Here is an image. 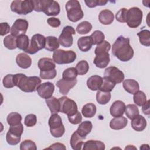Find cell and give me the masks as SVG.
Wrapping results in <instances>:
<instances>
[{
    "mask_svg": "<svg viewBox=\"0 0 150 150\" xmlns=\"http://www.w3.org/2000/svg\"><path fill=\"white\" fill-rule=\"evenodd\" d=\"M112 53L122 62H128L134 56V50L130 45L128 38L120 36L117 38L112 47Z\"/></svg>",
    "mask_w": 150,
    "mask_h": 150,
    "instance_id": "cell-1",
    "label": "cell"
},
{
    "mask_svg": "<svg viewBox=\"0 0 150 150\" xmlns=\"http://www.w3.org/2000/svg\"><path fill=\"white\" fill-rule=\"evenodd\" d=\"M13 81L15 86L26 93L35 91L42 82L41 79L38 76L27 77L23 73L13 74Z\"/></svg>",
    "mask_w": 150,
    "mask_h": 150,
    "instance_id": "cell-2",
    "label": "cell"
},
{
    "mask_svg": "<svg viewBox=\"0 0 150 150\" xmlns=\"http://www.w3.org/2000/svg\"><path fill=\"white\" fill-rule=\"evenodd\" d=\"M67 16L69 21L76 22L81 19L84 16L80 2L77 0L68 1L65 5Z\"/></svg>",
    "mask_w": 150,
    "mask_h": 150,
    "instance_id": "cell-3",
    "label": "cell"
},
{
    "mask_svg": "<svg viewBox=\"0 0 150 150\" xmlns=\"http://www.w3.org/2000/svg\"><path fill=\"white\" fill-rule=\"evenodd\" d=\"M49 125L50 134L53 137L60 138L63 135L65 128L62 120L57 113L52 114L49 119Z\"/></svg>",
    "mask_w": 150,
    "mask_h": 150,
    "instance_id": "cell-4",
    "label": "cell"
},
{
    "mask_svg": "<svg viewBox=\"0 0 150 150\" xmlns=\"http://www.w3.org/2000/svg\"><path fill=\"white\" fill-rule=\"evenodd\" d=\"M76 59V54L73 50L57 49L53 52V60L58 64L71 63Z\"/></svg>",
    "mask_w": 150,
    "mask_h": 150,
    "instance_id": "cell-5",
    "label": "cell"
},
{
    "mask_svg": "<svg viewBox=\"0 0 150 150\" xmlns=\"http://www.w3.org/2000/svg\"><path fill=\"white\" fill-rule=\"evenodd\" d=\"M11 9L12 12L19 15H27L32 12L34 8L33 1H13L11 4Z\"/></svg>",
    "mask_w": 150,
    "mask_h": 150,
    "instance_id": "cell-6",
    "label": "cell"
},
{
    "mask_svg": "<svg viewBox=\"0 0 150 150\" xmlns=\"http://www.w3.org/2000/svg\"><path fill=\"white\" fill-rule=\"evenodd\" d=\"M142 19V12L138 7H132L128 9L126 16V23L131 28L138 27Z\"/></svg>",
    "mask_w": 150,
    "mask_h": 150,
    "instance_id": "cell-7",
    "label": "cell"
},
{
    "mask_svg": "<svg viewBox=\"0 0 150 150\" xmlns=\"http://www.w3.org/2000/svg\"><path fill=\"white\" fill-rule=\"evenodd\" d=\"M30 42L29 46L25 52L30 54H33L45 48L46 38L41 34H35L32 36Z\"/></svg>",
    "mask_w": 150,
    "mask_h": 150,
    "instance_id": "cell-8",
    "label": "cell"
},
{
    "mask_svg": "<svg viewBox=\"0 0 150 150\" xmlns=\"http://www.w3.org/2000/svg\"><path fill=\"white\" fill-rule=\"evenodd\" d=\"M103 78L116 84L121 83L124 80V74L117 67L110 66L105 69Z\"/></svg>",
    "mask_w": 150,
    "mask_h": 150,
    "instance_id": "cell-9",
    "label": "cell"
},
{
    "mask_svg": "<svg viewBox=\"0 0 150 150\" xmlns=\"http://www.w3.org/2000/svg\"><path fill=\"white\" fill-rule=\"evenodd\" d=\"M60 101V112L67 114V115H71L76 113L77 110V105L76 103L68 98L66 96H63L59 98Z\"/></svg>",
    "mask_w": 150,
    "mask_h": 150,
    "instance_id": "cell-10",
    "label": "cell"
},
{
    "mask_svg": "<svg viewBox=\"0 0 150 150\" xmlns=\"http://www.w3.org/2000/svg\"><path fill=\"white\" fill-rule=\"evenodd\" d=\"M75 34L76 31L72 26H64L59 37V43L65 47H69L71 46L73 43V38L72 35Z\"/></svg>",
    "mask_w": 150,
    "mask_h": 150,
    "instance_id": "cell-11",
    "label": "cell"
},
{
    "mask_svg": "<svg viewBox=\"0 0 150 150\" xmlns=\"http://www.w3.org/2000/svg\"><path fill=\"white\" fill-rule=\"evenodd\" d=\"M29 26V23L26 19H16L11 28V35L18 37V36L25 34Z\"/></svg>",
    "mask_w": 150,
    "mask_h": 150,
    "instance_id": "cell-12",
    "label": "cell"
},
{
    "mask_svg": "<svg viewBox=\"0 0 150 150\" xmlns=\"http://www.w3.org/2000/svg\"><path fill=\"white\" fill-rule=\"evenodd\" d=\"M54 90V85L51 82H45L38 86L36 91L39 96L45 100L50 98Z\"/></svg>",
    "mask_w": 150,
    "mask_h": 150,
    "instance_id": "cell-13",
    "label": "cell"
},
{
    "mask_svg": "<svg viewBox=\"0 0 150 150\" xmlns=\"http://www.w3.org/2000/svg\"><path fill=\"white\" fill-rule=\"evenodd\" d=\"M77 80H66L60 79L56 83V86L59 88V92L63 95H67L69 91L77 84Z\"/></svg>",
    "mask_w": 150,
    "mask_h": 150,
    "instance_id": "cell-14",
    "label": "cell"
},
{
    "mask_svg": "<svg viewBox=\"0 0 150 150\" xmlns=\"http://www.w3.org/2000/svg\"><path fill=\"white\" fill-rule=\"evenodd\" d=\"M125 109V103L121 100H117L112 104L110 109V112L113 117H118L122 116Z\"/></svg>",
    "mask_w": 150,
    "mask_h": 150,
    "instance_id": "cell-15",
    "label": "cell"
},
{
    "mask_svg": "<svg viewBox=\"0 0 150 150\" xmlns=\"http://www.w3.org/2000/svg\"><path fill=\"white\" fill-rule=\"evenodd\" d=\"M38 67L40 71H49L55 69L56 64L53 60L48 57H43L38 61Z\"/></svg>",
    "mask_w": 150,
    "mask_h": 150,
    "instance_id": "cell-16",
    "label": "cell"
},
{
    "mask_svg": "<svg viewBox=\"0 0 150 150\" xmlns=\"http://www.w3.org/2000/svg\"><path fill=\"white\" fill-rule=\"evenodd\" d=\"M110 61V54L108 53V52H106L96 54V56L94 59L93 63L96 67L103 69L108 66Z\"/></svg>",
    "mask_w": 150,
    "mask_h": 150,
    "instance_id": "cell-17",
    "label": "cell"
},
{
    "mask_svg": "<svg viewBox=\"0 0 150 150\" xmlns=\"http://www.w3.org/2000/svg\"><path fill=\"white\" fill-rule=\"evenodd\" d=\"M132 128L136 131H142L146 127V121L145 118L141 115H138L131 120Z\"/></svg>",
    "mask_w": 150,
    "mask_h": 150,
    "instance_id": "cell-18",
    "label": "cell"
},
{
    "mask_svg": "<svg viewBox=\"0 0 150 150\" xmlns=\"http://www.w3.org/2000/svg\"><path fill=\"white\" fill-rule=\"evenodd\" d=\"M16 62L19 67L22 69H28L32 64L30 57L24 53H21L16 56Z\"/></svg>",
    "mask_w": 150,
    "mask_h": 150,
    "instance_id": "cell-19",
    "label": "cell"
},
{
    "mask_svg": "<svg viewBox=\"0 0 150 150\" xmlns=\"http://www.w3.org/2000/svg\"><path fill=\"white\" fill-rule=\"evenodd\" d=\"M103 83V78L98 75H93L90 77L87 81L88 88L92 91H96L100 88Z\"/></svg>",
    "mask_w": 150,
    "mask_h": 150,
    "instance_id": "cell-20",
    "label": "cell"
},
{
    "mask_svg": "<svg viewBox=\"0 0 150 150\" xmlns=\"http://www.w3.org/2000/svg\"><path fill=\"white\" fill-rule=\"evenodd\" d=\"M93 40L90 36H83L80 38L77 41V46L81 52H87L91 49L93 46Z\"/></svg>",
    "mask_w": 150,
    "mask_h": 150,
    "instance_id": "cell-21",
    "label": "cell"
},
{
    "mask_svg": "<svg viewBox=\"0 0 150 150\" xmlns=\"http://www.w3.org/2000/svg\"><path fill=\"white\" fill-rule=\"evenodd\" d=\"M127 124V119L123 116H121L112 118L110 122V127L112 129L119 130L124 128Z\"/></svg>",
    "mask_w": 150,
    "mask_h": 150,
    "instance_id": "cell-22",
    "label": "cell"
},
{
    "mask_svg": "<svg viewBox=\"0 0 150 150\" xmlns=\"http://www.w3.org/2000/svg\"><path fill=\"white\" fill-rule=\"evenodd\" d=\"M114 19V16L113 13L108 9H104L101 11L98 15V20L100 22L105 25L112 23Z\"/></svg>",
    "mask_w": 150,
    "mask_h": 150,
    "instance_id": "cell-23",
    "label": "cell"
},
{
    "mask_svg": "<svg viewBox=\"0 0 150 150\" xmlns=\"http://www.w3.org/2000/svg\"><path fill=\"white\" fill-rule=\"evenodd\" d=\"M122 86L127 92L131 94H134L139 89L138 83L134 79H126L124 80Z\"/></svg>",
    "mask_w": 150,
    "mask_h": 150,
    "instance_id": "cell-24",
    "label": "cell"
},
{
    "mask_svg": "<svg viewBox=\"0 0 150 150\" xmlns=\"http://www.w3.org/2000/svg\"><path fill=\"white\" fill-rule=\"evenodd\" d=\"M105 144L98 140H88L83 144V150H104Z\"/></svg>",
    "mask_w": 150,
    "mask_h": 150,
    "instance_id": "cell-25",
    "label": "cell"
},
{
    "mask_svg": "<svg viewBox=\"0 0 150 150\" xmlns=\"http://www.w3.org/2000/svg\"><path fill=\"white\" fill-rule=\"evenodd\" d=\"M85 138L81 137L76 131L71 136L70 143L73 149L80 150L82 149V146L84 144L83 140Z\"/></svg>",
    "mask_w": 150,
    "mask_h": 150,
    "instance_id": "cell-26",
    "label": "cell"
},
{
    "mask_svg": "<svg viewBox=\"0 0 150 150\" xmlns=\"http://www.w3.org/2000/svg\"><path fill=\"white\" fill-rule=\"evenodd\" d=\"M93 124L90 121H85L80 122L76 131L81 137L86 138V136L91 132Z\"/></svg>",
    "mask_w": 150,
    "mask_h": 150,
    "instance_id": "cell-27",
    "label": "cell"
},
{
    "mask_svg": "<svg viewBox=\"0 0 150 150\" xmlns=\"http://www.w3.org/2000/svg\"><path fill=\"white\" fill-rule=\"evenodd\" d=\"M60 8L57 1L50 0L46 9L43 12L47 16H56L59 14Z\"/></svg>",
    "mask_w": 150,
    "mask_h": 150,
    "instance_id": "cell-28",
    "label": "cell"
},
{
    "mask_svg": "<svg viewBox=\"0 0 150 150\" xmlns=\"http://www.w3.org/2000/svg\"><path fill=\"white\" fill-rule=\"evenodd\" d=\"M60 46L59 39L53 36H49L46 38V43L45 49L50 52H54L57 50Z\"/></svg>",
    "mask_w": 150,
    "mask_h": 150,
    "instance_id": "cell-29",
    "label": "cell"
},
{
    "mask_svg": "<svg viewBox=\"0 0 150 150\" xmlns=\"http://www.w3.org/2000/svg\"><path fill=\"white\" fill-rule=\"evenodd\" d=\"M46 103L52 114H56L60 112V101L55 97L52 96L50 98L46 99Z\"/></svg>",
    "mask_w": 150,
    "mask_h": 150,
    "instance_id": "cell-30",
    "label": "cell"
},
{
    "mask_svg": "<svg viewBox=\"0 0 150 150\" xmlns=\"http://www.w3.org/2000/svg\"><path fill=\"white\" fill-rule=\"evenodd\" d=\"M96 106L94 104L89 103L85 104L81 110L83 115L86 118H92L96 113Z\"/></svg>",
    "mask_w": 150,
    "mask_h": 150,
    "instance_id": "cell-31",
    "label": "cell"
},
{
    "mask_svg": "<svg viewBox=\"0 0 150 150\" xmlns=\"http://www.w3.org/2000/svg\"><path fill=\"white\" fill-rule=\"evenodd\" d=\"M16 44L17 47L24 52L29 46V39L28 36L25 35H21L16 38Z\"/></svg>",
    "mask_w": 150,
    "mask_h": 150,
    "instance_id": "cell-32",
    "label": "cell"
},
{
    "mask_svg": "<svg viewBox=\"0 0 150 150\" xmlns=\"http://www.w3.org/2000/svg\"><path fill=\"white\" fill-rule=\"evenodd\" d=\"M111 97L110 92H105L98 90L96 93V100L97 103L101 105L108 103Z\"/></svg>",
    "mask_w": 150,
    "mask_h": 150,
    "instance_id": "cell-33",
    "label": "cell"
},
{
    "mask_svg": "<svg viewBox=\"0 0 150 150\" xmlns=\"http://www.w3.org/2000/svg\"><path fill=\"white\" fill-rule=\"evenodd\" d=\"M139 42L145 46H150V31L149 30H142L137 33Z\"/></svg>",
    "mask_w": 150,
    "mask_h": 150,
    "instance_id": "cell-34",
    "label": "cell"
},
{
    "mask_svg": "<svg viewBox=\"0 0 150 150\" xmlns=\"http://www.w3.org/2000/svg\"><path fill=\"white\" fill-rule=\"evenodd\" d=\"M126 116L130 120H132L139 115V110L135 104H128L125 106V111Z\"/></svg>",
    "mask_w": 150,
    "mask_h": 150,
    "instance_id": "cell-35",
    "label": "cell"
},
{
    "mask_svg": "<svg viewBox=\"0 0 150 150\" xmlns=\"http://www.w3.org/2000/svg\"><path fill=\"white\" fill-rule=\"evenodd\" d=\"M6 121L8 124L10 126L15 125L17 124H19L22 121V116L20 114L16 112H12L9 113L6 118Z\"/></svg>",
    "mask_w": 150,
    "mask_h": 150,
    "instance_id": "cell-36",
    "label": "cell"
},
{
    "mask_svg": "<svg viewBox=\"0 0 150 150\" xmlns=\"http://www.w3.org/2000/svg\"><path fill=\"white\" fill-rule=\"evenodd\" d=\"M16 38L12 35H9L4 39V45L9 50H13L17 47Z\"/></svg>",
    "mask_w": 150,
    "mask_h": 150,
    "instance_id": "cell-37",
    "label": "cell"
},
{
    "mask_svg": "<svg viewBox=\"0 0 150 150\" xmlns=\"http://www.w3.org/2000/svg\"><path fill=\"white\" fill-rule=\"evenodd\" d=\"M77 72L75 67H69L66 69L62 74L63 79L66 80H74L76 79Z\"/></svg>",
    "mask_w": 150,
    "mask_h": 150,
    "instance_id": "cell-38",
    "label": "cell"
},
{
    "mask_svg": "<svg viewBox=\"0 0 150 150\" xmlns=\"http://www.w3.org/2000/svg\"><path fill=\"white\" fill-rule=\"evenodd\" d=\"M92 29L91 24L88 21H83L79 23L76 28L77 32L81 35H84L89 33Z\"/></svg>",
    "mask_w": 150,
    "mask_h": 150,
    "instance_id": "cell-39",
    "label": "cell"
},
{
    "mask_svg": "<svg viewBox=\"0 0 150 150\" xmlns=\"http://www.w3.org/2000/svg\"><path fill=\"white\" fill-rule=\"evenodd\" d=\"M134 102L138 106H142L146 102V96L142 91H137L134 94Z\"/></svg>",
    "mask_w": 150,
    "mask_h": 150,
    "instance_id": "cell-40",
    "label": "cell"
},
{
    "mask_svg": "<svg viewBox=\"0 0 150 150\" xmlns=\"http://www.w3.org/2000/svg\"><path fill=\"white\" fill-rule=\"evenodd\" d=\"M50 0H33L34 8L36 12H44Z\"/></svg>",
    "mask_w": 150,
    "mask_h": 150,
    "instance_id": "cell-41",
    "label": "cell"
},
{
    "mask_svg": "<svg viewBox=\"0 0 150 150\" xmlns=\"http://www.w3.org/2000/svg\"><path fill=\"white\" fill-rule=\"evenodd\" d=\"M76 69L79 75H84L89 70V65L87 61L81 60L76 64Z\"/></svg>",
    "mask_w": 150,
    "mask_h": 150,
    "instance_id": "cell-42",
    "label": "cell"
},
{
    "mask_svg": "<svg viewBox=\"0 0 150 150\" xmlns=\"http://www.w3.org/2000/svg\"><path fill=\"white\" fill-rule=\"evenodd\" d=\"M111 48V45L106 40H104L101 43L97 45L94 50V53L96 54L108 52Z\"/></svg>",
    "mask_w": 150,
    "mask_h": 150,
    "instance_id": "cell-43",
    "label": "cell"
},
{
    "mask_svg": "<svg viewBox=\"0 0 150 150\" xmlns=\"http://www.w3.org/2000/svg\"><path fill=\"white\" fill-rule=\"evenodd\" d=\"M90 37L93 40V45H98L104 40V34L100 30H95L91 35Z\"/></svg>",
    "mask_w": 150,
    "mask_h": 150,
    "instance_id": "cell-44",
    "label": "cell"
},
{
    "mask_svg": "<svg viewBox=\"0 0 150 150\" xmlns=\"http://www.w3.org/2000/svg\"><path fill=\"white\" fill-rule=\"evenodd\" d=\"M21 150H36V144L32 140L26 139L20 144Z\"/></svg>",
    "mask_w": 150,
    "mask_h": 150,
    "instance_id": "cell-45",
    "label": "cell"
},
{
    "mask_svg": "<svg viewBox=\"0 0 150 150\" xmlns=\"http://www.w3.org/2000/svg\"><path fill=\"white\" fill-rule=\"evenodd\" d=\"M6 140L8 144L11 145H16L21 141V136H17L8 132L6 135Z\"/></svg>",
    "mask_w": 150,
    "mask_h": 150,
    "instance_id": "cell-46",
    "label": "cell"
},
{
    "mask_svg": "<svg viewBox=\"0 0 150 150\" xmlns=\"http://www.w3.org/2000/svg\"><path fill=\"white\" fill-rule=\"evenodd\" d=\"M115 84L106 79L103 78V83L100 90L105 92H110L114 88Z\"/></svg>",
    "mask_w": 150,
    "mask_h": 150,
    "instance_id": "cell-47",
    "label": "cell"
},
{
    "mask_svg": "<svg viewBox=\"0 0 150 150\" xmlns=\"http://www.w3.org/2000/svg\"><path fill=\"white\" fill-rule=\"evenodd\" d=\"M2 83L4 87L11 88L15 86L13 81V74H7L2 80Z\"/></svg>",
    "mask_w": 150,
    "mask_h": 150,
    "instance_id": "cell-48",
    "label": "cell"
},
{
    "mask_svg": "<svg viewBox=\"0 0 150 150\" xmlns=\"http://www.w3.org/2000/svg\"><path fill=\"white\" fill-rule=\"evenodd\" d=\"M8 131L13 135H15L17 136H21V135L23 132V124L21 122L19 124L13 125V126H10Z\"/></svg>",
    "mask_w": 150,
    "mask_h": 150,
    "instance_id": "cell-49",
    "label": "cell"
},
{
    "mask_svg": "<svg viewBox=\"0 0 150 150\" xmlns=\"http://www.w3.org/2000/svg\"><path fill=\"white\" fill-rule=\"evenodd\" d=\"M37 122V117L36 115L33 114H30L27 115L24 120V124L26 127H31L34 126Z\"/></svg>",
    "mask_w": 150,
    "mask_h": 150,
    "instance_id": "cell-50",
    "label": "cell"
},
{
    "mask_svg": "<svg viewBox=\"0 0 150 150\" xmlns=\"http://www.w3.org/2000/svg\"><path fill=\"white\" fill-rule=\"evenodd\" d=\"M67 117L69 122L73 124H80L82 121V115L78 111L71 115H68Z\"/></svg>",
    "mask_w": 150,
    "mask_h": 150,
    "instance_id": "cell-51",
    "label": "cell"
},
{
    "mask_svg": "<svg viewBox=\"0 0 150 150\" xmlns=\"http://www.w3.org/2000/svg\"><path fill=\"white\" fill-rule=\"evenodd\" d=\"M128 9L123 8L120 9L115 15V18L117 21L121 23H125L126 22V16Z\"/></svg>",
    "mask_w": 150,
    "mask_h": 150,
    "instance_id": "cell-52",
    "label": "cell"
},
{
    "mask_svg": "<svg viewBox=\"0 0 150 150\" xmlns=\"http://www.w3.org/2000/svg\"><path fill=\"white\" fill-rule=\"evenodd\" d=\"M86 5L89 8H94L97 6L105 5L107 3V1L105 0H88L84 1Z\"/></svg>",
    "mask_w": 150,
    "mask_h": 150,
    "instance_id": "cell-53",
    "label": "cell"
},
{
    "mask_svg": "<svg viewBox=\"0 0 150 150\" xmlns=\"http://www.w3.org/2000/svg\"><path fill=\"white\" fill-rule=\"evenodd\" d=\"M57 74L56 69L49 71H40V77L42 79H53Z\"/></svg>",
    "mask_w": 150,
    "mask_h": 150,
    "instance_id": "cell-54",
    "label": "cell"
},
{
    "mask_svg": "<svg viewBox=\"0 0 150 150\" xmlns=\"http://www.w3.org/2000/svg\"><path fill=\"white\" fill-rule=\"evenodd\" d=\"M9 25L7 22H2L0 24V30H1V35L4 36L8 33L11 30Z\"/></svg>",
    "mask_w": 150,
    "mask_h": 150,
    "instance_id": "cell-55",
    "label": "cell"
},
{
    "mask_svg": "<svg viewBox=\"0 0 150 150\" xmlns=\"http://www.w3.org/2000/svg\"><path fill=\"white\" fill-rule=\"evenodd\" d=\"M47 22L50 26L53 28H57L60 25V21L59 19L54 17L48 18Z\"/></svg>",
    "mask_w": 150,
    "mask_h": 150,
    "instance_id": "cell-56",
    "label": "cell"
},
{
    "mask_svg": "<svg viewBox=\"0 0 150 150\" xmlns=\"http://www.w3.org/2000/svg\"><path fill=\"white\" fill-rule=\"evenodd\" d=\"M47 149H59V150H66V148L64 145L62 143L56 142L51 145L49 147L47 148Z\"/></svg>",
    "mask_w": 150,
    "mask_h": 150,
    "instance_id": "cell-57",
    "label": "cell"
},
{
    "mask_svg": "<svg viewBox=\"0 0 150 150\" xmlns=\"http://www.w3.org/2000/svg\"><path fill=\"white\" fill-rule=\"evenodd\" d=\"M142 110L144 114L149 115L150 114V110H149V100L146 101L145 104L142 105Z\"/></svg>",
    "mask_w": 150,
    "mask_h": 150,
    "instance_id": "cell-58",
    "label": "cell"
},
{
    "mask_svg": "<svg viewBox=\"0 0 150 150\" xmlns=\"http://www.w3.org/2000/svg\"><path fill=\"white\" fill-rule=\"evenodd\" d=\"M137 149V148H135V147H134V146H131V145H129L128 146H126L125 148V149Z\"/></svg>",
    "mask_w": 150,
    "mask_h": 150,
    "instance_id": "cell-59",
    "label": "cell"
}]
</instances>
